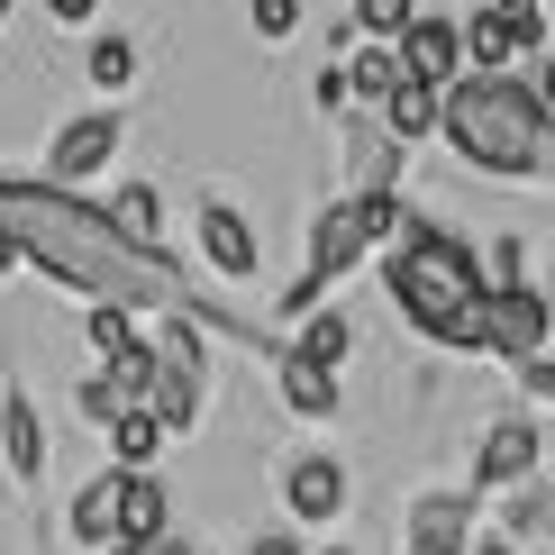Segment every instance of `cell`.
Masks as SVG:
<instances>
[{"mask_svg": "<svg viewBox=\"0 0 555 555\" xmlns=\"http://www.w3.org/2000/svg\"><path fill=\"white\" fill-rule=\"evenodd\" d=\"M0 228H10L28 256H46V264H55V283H74V292L128 300V310L173 300L165 256L128 246L119 228H109L101 210H82V201H55V182H46V192H28V182H0Z\"/></svg>", "mask_w": 555, "mask_h": 555, "instance_id": "obj_1", "label": "cell"}, {"mask_svg": "<svg viewBox=\"0 0 555 555\" xmlns=\"http://www.w3.org/2000/svg\"><path fill=\"white\" fill-rule=\"evenodd\" d=\"M391 300H401V319L420 337H437L447 356H482V256L465 237H447V228L410 219L401 237H391Z\"/></svg>", "mask_w": 555, "mask_h": 555, "instance_id": "obj_2", "label": "cell"}, {"mask_svg": "<svg viewBox=\"0 0 555 555\" xmlns=\"http://www.w3.org/2000/svg\"><path fill=\"white\" fill-rule=\"evenodd\" d=\"M447 137L474 173H538L546 165V101L511 74L447 82Z\"/></svg>", "mask_w": 555, "mask_h": 555, "instance_id": "obj_3", "label": "cell"}, {"mask_svg": "<svg viewBox=\"0 0 555 555\" xmlns=\"http://www.w3.org/2000/svg\"><path fill=\"white\" fill-rule=\"evenodd\" d=\"M546 328H555V300L546 292H528V283H501L492 300H482V356H546Z\"/></svg>", "mask_w": 555, "mask_h": 555, "instance_id": "obj_4", "label": "cell"}, {"mask_svg": "<svg viewBox=\"0 0 555 555\" xmlns=\"http://www.w3.org/2000/svg\"><path fill=\"white\" fill-rule=\"evenodd\" d=\"M538 37H546V10H501V0H482L465 18V64L474 74H511Z\"/></svg>", "mask_w": 555, "mask_h": 555, "instance_id": "obj_5", "label": "cell"}, {"mask_svg": "<svg viewBox=\"0 0 555 555\" xmlns=\"http://www.w3.org/2000/svg\"><path fill=\"white\" fill-rule=\"evenodd\" d=\"M128 146V128L109 119V109H91V119H74V128H55V146H46V182H91V173H109V155Z\"/></svg>", "mask_w": 555, "mask_h": 555, "instance_id": "obj_6", "label": "cell"}, {"mask_svg": "<svg viewBox=\"0 0 555 555\" xmlns=\"http://www.w3.org/2000/svg\"><path fill=\"white\" fill-rule=\"evenodd\" d=\"M273 391H283V410L292 420H337L346 410V383H337V364H319V356H273Z\"/></svg>", "mask_w": 555, "mask_h": 555, "instance_id": "obj_7", "label": "cell"}, {"mask_svg": "<svg viewBox=\"0 0 555 555\" xmlns=\"http://www.w3.org/2000/svg\"><path fill=\"white\" fill-rule=\"evenodd\" d=\"M391 46H401V64H410L420 82H437V91L465 82V28H455V18H410Z\"/></svg>", "mask_w": 555, "mask_h": 555, "instance_id": "obj_8", "label": "cell"}, {"mask_svg": "<svg viewBox=\"0 0 555 555\" xmlns=\"http://www.w3.org/2000/svg\"><path fill=\"white\" fill-rule=\"evenodd\" d=\"M410 555H474V501L465 492H420V511H410Z\"/></svg>", "mask_w": 555, "mask_h": 555, "instance_id": "obj_9", "label": "cell"}, {"mask_svg": "<svg viewBox=\"0 0 555 555\" xmlns=\"http://www.w3.org/2000/svg\"><path fill=\"white\" fill-rule=\"evenodd\" d=\"M201 256H210L219 283H256V228L228 210V201H201Z\"/></svg>", "mask_w": 555, "mask_h": 555, "instance_id": "obj_10", "label": "cell"}, {"mask_svg": "<svg viewBox=\"0 0 555 555\" xmlns=\"http://www.w3.org/2000/svg\"><path fill=\"white\" fill-rule=\"evenodd\" d=\"M474 474H482V492H519V482L538 474V420H501L492 437H482Z\"/></svg>", "mask_w": 555, "mask_h": 555, "instance_id": "obj_11", "label": "cell"}, {"mask_svg": "<svg viewBox=\"0 0 555 555\" xmlns=\"http://www.w3.org/2000/svg\"><path fill=\"white\" fill-rule=\"evenodd\" d=\"M364 219H356V201H328V210H319V228H310V273L319 283H337V273H356L364 264Z\"/></svg>", "mask_w": 555, "mask_h": 555, "instance_id": "obj_12", "label": "cell"}, {"mask_svg": "<svg viewBox=\"0 0 555 555\" xmlns=\"http://www.w3.org/2000/svg\"><path fill=\"white\" fill-rule=\"evenodd\" d=\"M0 455H10V474L18 482H37L46 474V420H37V401H28V391H0Z\"/></svg>", "mask_w": 555, "mask_h": 555, "instance_id": "obj_13", "label": "cell"}, {"mask_svg": "<svg viewBox=\"0 0 555 555\" xmlns=\"http://www.w3.org/2000/svg\"><path fill=\"white\" fill-rule=\"evenodd\" d=\"M437 128H447V91L410 74V82L383 101V137H391V146H420V137H437Z\"/></svg>", "mask_w": 555, "mask_h": 555, "instance_id": "obj_14", "label": "cell"}, {"mask_svg": "<svg viewBox=\"0 0 555 555\" xmlns=\"http://www.w3.org/2000/svg\"><path fill=\"white\" fill-rule=\"evenodd\" d=\"M283 492H292V519H346V501H356V492H346V465H337V455H310V465H292Z\"/></svg>", "mask_w": 555, "mask_h": 555, "instance_id": "obj_15", "label": "cell"}, {"mask_svg": "<svg viewBox=\"0 0 555 555\" xmlns=\"http://www.w3.org/2000/svg\"><path fill=\"white\" fill-rule=\"evenodd\" d=\"M119 492H128V465L91 474L82 492H74V538L82 546H119Z\"/></svg>", "mask_w": 555, "mask_h": 555, "instance_id": "obj_16", "label": "cell"}, {"mask_svg": "<svg viewBox=\"0 0 555 555\" xmlns=\"http://www.w3.org/2000/svg\"><path fill=\"white\" fill-rule=\"evenodd\" d=\"M346 82H356V101H391V91L410 82V64H401V46H383V37H364L356 55H346Z\"/></svg>", "mask_w": 555, "mask_h": 555, "instance_id": "obj_17", "label": "cell"}, {"mask_svg": "<svg viewBox=\"0 0 555 555\" xmlns=\"http://www.w3.org/2000/svg\"><path fill=\"white\" fill-rule=\"evenodd\" d=\"M119 538H137V546H155V538H165V482H155L146 465H128V492H119Z\"/></svg>", "mask_w": 555, "mask_h": 555, "instance_id": "obj_18", "label": "cell"}, {"mask_svg": "<svg viewBox=\"0 0 555 555\" xmlns=\"http://www.w3.org/2000/svg\"><path fill=\"white\" fill-rule=\"evenodd\" d=\"M101 219L119 228L128 246H146V256H155V246H165V210H155V192H146V182H128L119 201H101Z\"/></svg>", "mask_w": 555, "mask_h": 555, "instance_id": "obj_19", "label": "cell"}, {"mask_svg": "<svg viewBox=\"0 0 555 555\" xmlns=\"http://www.w3.org/2000/svg\"><path fill=\"white\" fill-rule=\"evenodd\" d=\"M300 356L346 364V356H356V319H346V310H310V328H300Z\"/></svg>", "mask_w": 555, "mask_h": 555, "instance_id": "obj_20", "label": "cell"}, {"mask_svg": "<svg viewBox=\"0 0 555 555\" xmlns=\"http://www.w3.org/2000/svg\"><path fill=\"white\" fill-rule=\"evenodd\" d=\"M128 346H146V337L128 328V300H91V356H101V364H119Z\"/></svg>", "mask_w": 555, "mask_h": 555, "instance_id": "obj_21", "label": "cell"}, {"mask_svg": "<svg viewBox=\"0 0 555 555\" xmlns=\"http://www.w3.org/2000/svg\"><path fill=\"white\" fill-rule=\"evenodd\" d=\"M155 447H165V428H155L146 410H119V428H109V455H119V465H155Z\"/></svg>", "mask_w": 555, "mask_h": 555, "instance_id": "obj_22", "label": "cell"}, {"mask_svg": "<svg viewBox=\"0 0 555 555\" xmlns=\"http://www.w3.org/2000/svg\"><path fill=\"white\" fill-rule=\"evenodd\" d=\"M91 82H101V91H128V82H137V46H128L119 28L91 37Z\"/></svg>", "mask_w": 555, "mask_h": 555, "instance_id": "obj_23", "label": "cell"}, {"mask_svg": "<svg viewBox=\"0 0 555 555\" xmlns=\"http://www.w3.org/2000/svg\"><path fill=\"white\" fill-rule=\"evenodd\" d=\"M410 18H420V0H356V18H346V28H356V37H401L410 28Z\"/></svg>", "mask_w": 555, "mask_h": 555, "instance_id": "obj_24", "label": "cell"}, {"mask_svg": "<svg viewBox=\"0 0 555 555\" xmlns=\"http://www.w3.org/2000/svg\"><path fill=\"white\" fill-rule=\"evenodd\" d=\"M74 410H82V420H91V428L109 437V428H119V410H128V401H119V391H109V374H101V383H82V391H74Z\"/></svg>", "mask_w": 555, "mask_h": 555, "instance_id": "obj_25", "label": "cell"}, {"mask_svg": "<svg viewBox=\"0 0 555 555\" xmlns=\"http://www.w3.org/2000/svg\"><path fill=\"white\" fill-rule=\"evenodd\" d=\"M501 283H519V237H492V246H482V292H501Z\"/></svg>", "mask_w": 555, "mask_h": 555, "instance_id": "obj_26", "label": "cell"}, {"mask_svg": "<svg viewBox=\"0 0 555 555\" xmlns=\"http://www.w3.org/2000/svg\"><path fill=\"white\" fill-rule=\"evenodd\" d=\"M246 18H256V37H292L300 28V0H246Z\"/></svg>", "mask_w": 555, "mask_h": 555, "instance_id": "obj_27", "label": "cell"}, {"mask_svg": "<svg viewBox=\"0 0 555 555\" xmlns=\"http://www.w3.org/2000/svg\"><path fill=\"white\" fill-rule=\"evenodd\" d=\"M310 101H319V109H346V101H356V82H346V64H328V74L310 82Z\"/></svg>", "mask_w": 555, "mask_h": 555, "instance_id": "obj_28", "label": "cell"}, {"mask_svg": "<svg viewBox=\"0 0 555 555\" xmlns=\"http://www.w3.org/2000/svg\"><path fill=\"white\" fill-rule=\"evenodd\" d=\"M519 391H528V401H555V356H528L519 364Z\"/></svg>", "mask_w": 555, "mask_h": 555, "instance_id": "obj_29", "label": "cell"}, {"mask_svg": "<svg viewBox=\"0 0 555 555\" xmlns=\"http://www.w3.org/2000/svg\"><path fill=\"white\" fill-rule=\"evenodd\" d=\"M91 10H101V0H46V18H64V28H82Z\"/></svg>", "mask_w": 555, "mask_h": 555, "instance_id": "obj_30", "label": "cell"}, {"mask_svg": "<svg viewBox=\"0 0 555 555\" xmlns=\"http://www.w3.org/2000/svg\"><path fill=\"white\" fill-rule=\"evenodd\" d=\"M246 555H300L292 538H256V546H246Z\"/></svg>", "mask_w": 555, "mask_h": 555, "instance_id": "obj_31", "label": "cell"}, {"mask_svg": "<svg viewBox=\"0 0 555 555\" xmlns=\"http://www.w3.org/2000/svg\"><path fill=\"white\" fill-rule=\"evenodd\" d=\"M146 555H201V546H173V538H155V546H146Z\"/></svg>", "mask_w": 555, "mask_h": 555, "instance_id": "obj_32", "label": "cell"}, {"mask_svg": "<svg viewBox=\"0 0 555 555\" xmlns=\"http://www.w3.org/2000/svg\"><path fill=\"white\" fill-rule=\"evenodd\" d=\"M474 555H538V546H474Z\"/></svg>", "mask_w": 555, "mask_h": 555, "instance_id": "obj_33", "label": "cell"}, {"mask_svg": "<svg viewBox=\"0 0 555 555\" xmlns=\"http://www.w3.org/2000/svg\"><path fill=\"white\" fill-rule=\"evenodd\" d=\"M501 10H546V0H501Z\"/></svg>", "mask_w": 555, "mask_h": 555, "instance_id": "obj_34", "label": "cell"}, {"mask_svg": "<svg viewBox=\"0 0 555 555\" xmlns=\"http://www.w3.org/2000/svg\"><path fill=\"white\" fill-rule=\"evenodd\" d=\"M546 300H555V264H546Z\"/></svg>", "mask_w": 555, "mask_h": 555, "instance_id": "obj_35", "label": "cell"}, {"mask_svg": "<svg viewBox=\"0 0 555 555\" xmlns=\"http://www.w3.org/2000/svg\"><path fill=\"white\" fill-rule=\"evenodd\" d=\"M328 555H356V546H328Z\"/></svg>", "mask_w": 555, "mask_h": 555, "instance_id": "obj_36", "label": "cell"}, {"mask_svg": "<svg viewBox=\"0 0 555 555\" xmlns=\"http://www.w3.org/2000/svg\"><path fill=\"white\" fill-rule=\"evenodd\" d=\"M0 10H10V0H0Z\"/></svg>", "mask_w": 555, "mask_h": 555, "instance_id": "obj_37", "label": "cell"}]
</instances>
